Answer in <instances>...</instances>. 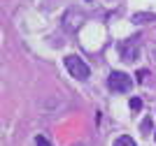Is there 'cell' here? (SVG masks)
I'll return each mask as SVG.
<instances>
[{
  "instance_id": "obj_1",
  "label": "cell",
  "mask_w": 156,
  "mask_h": 146,
  "mask_svg": "<svg viewBox=\"0 0 156 146\" xmlns=\"http://www.w3.org/2000/svg\"><path fill=\"white\" fill-rule=\"evenodd\" d=\"M65 67H68V72H70L75 79H79V81H84V79H89V65L82 60L79 56H68L65 58Z\"/></svg>"
},
{
  "instance_id": "obj_2",
  "label": "cell",
  "mask_w": 156,
  "mask_h": 146,
  "mask_svg": "<svg viewBox=\"0 0 156 146\" xmlns=\"http://www.w3.org/2000/svg\"><path fill=\"white\" fill-rule=\"evenodd\" d=\"M107 86L117 93H126V90L133 88V76H128L126 72H112L110 79H107Z\"/></svg>"
},
{
  "instance_id": "obj_3",
  "label": "cell",
  "mask_w": 156,
  "mask_h": 146,
  "mask_svg": "<svg viewBox=\"0 0 156 146\" xmlns=\"http://www.w3.org/2000/svg\"><path fill=\"white\" fill-rule=\"evenodd\" d=\"M137 46H140V35L130 37L128 42H124V44H121V56H124V60H135Z\"/></svg>"
},
{
  "instance_id": "obj_4",
  "label": "cell",
  "mask_w": 156,
  "mask_h": 146,
  "mask_svg": "<svg viewBox=\"0 0 156 146\" xmlns=\"http://www.w3.org/2000/svg\"><path fill=\"white\" fill-rule=\"evenodd\" d=\"M133 23H147V21H156V14H142V12H137L133 14Z\"/></svg>"
},
{
  "instance_id": "obj_5",
  "label": "cell",
  "mask_w": 156,
  "mask_h": 146,
  "mask_svg": "<svg viewBox=\"0 0 156 146\" xmlns=\"http://www.w3.org/2000/svg\"><path fill=\"white\" fill-rule=\"evenodd\" d=\"M114 146H135V141H133V137H128V134H121V137L114 139Z\"/></svg>"
},
{
  "instance_id": "obj_6",
  "label": "cell",
  "mask_w": 156,
  "mask_h": 146,
  "mask_svg": "<svg viewBox=\"0 0 156 146\" xmlns=\"http://www.w3.org/2000/svg\"><path fill=\"white\" fill-rule=\"evenodd\" d=\"M151 125H154V123H151V118H144V121H142V125H140V130H142L144 134H149Z\"/></svg>"
},
{
  "instance_id": "obj_7",
  "label": "cell",
  "mask_w": 156,
  "mask_h": 146,
  "mask_svg": "<svg viewBox=\"0 0 156 146\" xmlns=\"http://www.w3.org/2000/svg\"><path fill=\"white\" fill-rule=\"evenodd\" d=\"M130 109H133V111H140V109H142V100H140V97H133V100H130Z\"/></svg>"
},
{
  "instance_id": "obj_8",
  "label": "cell",
  "mask_w": 156,
  "mask_h": 146,
  "mask_svg": "<svg viewBox=\"0 0 156 146\" xmlns=\"http://www.w3.org/2000/svg\"><path fill=\"white\" fill-rule=\"evenodd\" d=\"M135 76H137V81H140V83H144V81H147V76H149V72H147V70H140Z\"/></svg>"
},
{
  "instance_id": "obj_9",
  "label": "cell",
  "mask_w": 156,
  "mask_h": 146,
  "mask_svg": "<svg viewBox=\"0 0 156 146\" xmlns=\"http://www.w3.org/2000/svg\"><path fill=\"white\" fill-rule=\"evenodd\" d=\"M35 146H51V144L47 141V137H37V139H35Z\"/></svg>"
},
{
  "instance_id": "obj_10",
  "label": "cell",
  "mask_w": 156,
  "mask_h": 146,
  "mask_svg": "<svg viewBox=\"0 0 156 146\" xmlns=\"http://www.w3.org/2000/svg\"><path fill=\"white\" fill-rule=\"evenodd\" d=\"M77 146H82V144H77Z\"/></svg>"
},
{
  "instance_id": "obj_11",
  "label": "cell",
  "mask_w": 156,
  "mask_h": 146,
  "mask_svg": "<svg viewBox=\"0 0 156 146\" xmlns=\"http://www.w3.org/2000/svg\"><path fill=\"white\" fill-rule=\"evenodd\" d=\"M154 137H156V134H154Z\"/></svg>"
}]
</instances>
